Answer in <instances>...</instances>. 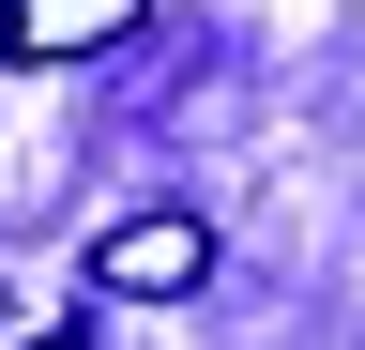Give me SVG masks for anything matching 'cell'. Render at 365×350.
<instances>
[{
    "label": "cell",
    "mask_w": 365,
    "mask_h": 350,
    "mask_svg": "<svg viewBox=\"0 0 365 350\" xmlns=\"http://www.w3.org/2000/svg\"><path fill=\"white\" fill-rule=\"evenodd\" d=\"M122 31H153V0H0V61H107Z\"/></svg>",
    "instance_id": "obj_2"
},
{
    "label": "cell",
    "mask_w": 365,
    "mask_h": 350,
    "mask_svg": "<svg viewBox=\"0 0 365 350\" xmlns=\"http://www.w3.org/2000/svg\"><path fill=\"white\" fill-rule=\"evenodd\" d=\"M46 350H76V335H46Z\"/></svg>",
    "instance_id": "obj_3"
},
{
    "label": "cell",
    "mask_w": 365,
    "mask_h": 350,
    "mask_svg": "<svg viewBox=\"0 0 365 350\" xmlns=\"http://www.w3.org/2000/svg\"><path fill=\"white\" fill-rule=\"evenodd\" d=\"M213 274V229L198 213H122L107 244H91V289H122V304H182Z\"/></svg>",
    "instance_id": "obj_1"
}]
</instances>
